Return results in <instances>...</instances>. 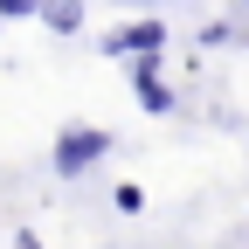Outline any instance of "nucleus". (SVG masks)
I'll list each match as a JSON object with an SVG mask.
<instances>
[{
	"instance_id": "nucleus-1",
	"label": "nucleus",
	"mask_w": 249,
	"mask_h": 249,
	"mask_svg": "<svg viewBox=\"0 0 249 249\" xmlns=\"http://www.w3.org/2000/svg\"><path fill=\"white\" fill-rule=\"evenodd\" d=\"M104 145H111V132H97V124H70V132L55 139V173H83V166H97Z\"/></svg>"
},
{
	"instance_id": "nucleus-2",
	"label": "nucleus",
	"mask_w": 249,
	"mask_h": 249,
	"mask_svg": "<svg viewBox=\"0 0 249 249\" xmlns=\"http://www.w3.org/2000/svg\"><path fill=\"white\" fill-rule=\"evenodd\" d=\"M160 49H166V28L160 21H132V28L111 35V55H160Z\"/></svg>"
},
{
	"instance_id": "nucleus-3",
	"label": "nucleus",
	"mask_w": 249,
	"mask_h": 249,
	"mask_svg": "<svg viewBox=\"0 0 249 249\" xmlns=\"http://www.w3.org/2000/svg\"><path fill=\"white\" fill-rule=\"evenodd\" d=\"M132 97H139L145 111H173V90H166L160 76H152V55L139 62V76H132Z\"/></svg>"
},
{
	"instance_id": "nucleus-4",
	"label": "nucleus",
	"mask_w": 249,
	"mask_h": 249,
	"mask_svg": "<svg viewBox=\"0 0 249 249\" xmlns=\"http://www.w3.org/2000/svg\"><path fill=\"white\" fill-rule=\"evenodd\" d=\"M42 14H49L55 28H76V21H83V7H76V0H42Z\"/></svg>"
},
{
	"instance_id": "nucleus-5",
	"label": "nucleus",
	"mask_w": 249,
	"mask_h": 249,
	"mask_svg": "<svg viewBox=\"0 0 249 249\" xmlns=\"http://www.w3.org/2000/svg\"><path fill=\"white\" fill-rule=\"evenodd\" d=\"M111 201H118V214H139V208H145V194H139V187H118Z\"/></svg>"
},
{
	"instance_id": "nucleus-6",
	"label": "nucleus",
	"mask_w": 249,
	"mask_h": 249,
	"mask_svg": "<svg viewBox=\"0 0 249 249\" xmlns=\"http://www.w3.org/2000/svg\"><path fill=\"white\" fill-rule=\"evenodd\" d=\"M0 14H42V0H0Z\"/></svg>"
}]
</instances>
